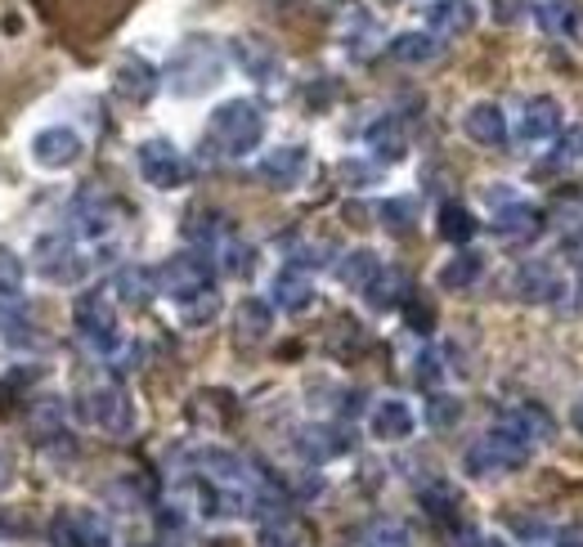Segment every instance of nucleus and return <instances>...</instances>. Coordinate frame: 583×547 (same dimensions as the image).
Instances as JSON below:
<instances>
[{"mask_svg":"<svg viewBox=\"0 0 583 547\" xmlns=\"http://www.w3.org/2000/svg\"><path fill=\"white\" fill-rule=\"evenodd\" d=\"M458 418H462V404L454 400V395H435V400H431V409H426V422H431L435 431L458 426Z\"/></svg>","mask_w":583,"mask_h":547,"instance_id":"obj_42","label":"nucleus"},{"mask_svg":"<svg viewBox=\"0 0 583 547\" xmlns=\"http://www.w3.org/2000/svg\"><path fill=\"white\" fill-rule=\"evenodd\" d=\"M476 19H480V5L476 0H431L426 5V32H435V36H467L471 27H476Z\"/></svg>","mask_w":583,"mask_h":547,"instance_id":"obj_17","label":"nucleus"},{"mask_svg":"<svg viewBox=\"0 0 583 547\" xmlns=\"http://www.w3.org/2000/svg\"><path fill=\"white\" fill-rule=\"evenodd\" d=\"M216 310H220V296H216V292H203V296H193V301H184V306H180V315H184V323H188V328L212 323V319H216Z\"/></svg>","mask_w":583,"mask_h":547,"instance_id":"obj_41","label":"nucleus"},{"mask_svg":"<svg viewBox=\"0 0 583 547\" xmlns=\"http://www.w3.org/2000/svg\"><path fill=\"white\" fill-rule=\"evenodd\" d=\"M135 167H139L144 184H153V189H162V193L188 184V162H184V153H180L171 139H162V135H158V139H144V144L135 148Z\"/></svg>","mask_w":583,"mask_h":547,"instance_id":"obj_6","label":"nucleus"},{"mask_svg":"<svg viewBox=\"0 0 583 547\" xmlns=\"http://www.w3.org/2000/svg\"><path fill=\"white\" fill-rule=\"evenodd\" d=\"M512 529L525 534V538H548V525L539 516H512Z\"/></svg>","mask_w":583,"mask_h":547,"instance_id":"obj_48","label":"nucleus"},{"mask_svg":"<svg viewBox=\"0 0 583 547\" xmlns=\"http://www.w3.org/2000/svg\"><path fill=\"white\" fill-rule=\"evenodd\" d=\"M413 377L422 381V386H435L445 377V364H441V351H422L418 360H413Z\"/></svg>","mask_w":583,"mask_h":547,"instance_id":"obj_44","label":"nucleus"},{"mask_svg":"<svg viewBox=\"0 0 583 547\" xmlns=\"http://www.w3.org/2000/svg\"><path fill=\"white\" fill-rule=\"evenodd\" d=\"M81 418L90 426H100L117 440H126L135 431V404H130V395L117 386V381H104V386H94L85 395V404H81Z\"/></svg>","mask_w":583,"mask_h":547,"instance_id":"obj_7","label":"nucleus"},{"mask_svg":"<svg viewBox=\"0 0 583 547\" xmlns=\"http://www.w3.org/2000/svg\"><path fill=\"white\" fill-rule=\"evenodd\" d=\"M265 139V109L256 99H225L207 122V148L216 158H248Z\"/></svg>","mask_w":583,"mask_h":547,"instance_id":"obj_2","label":"nucleus"},{"mask_svg":"<svg viewBox=\"0 0 583 547\" xmlns=\"http://www.w3.org/2000/svg\"><path fill=\"white\" fill-rule=\"evenodd\" d=\"M480 274H484V257H480V252H467V247H462L458 257H449V261L441 265L435 283H441L445 292H467V287L480 283Z\"/></svg>","mask_w":583,"mask_h":547,"instance_id":"obj_30","label":"nucleus"},{"mask_svg":"<svg viewBox=\"0 0 583 547\" xmlns=\"http://www.w3.org/2000/svg\"><path fill=\"white\" fill-rule=\"evenodd\" d=\"M368 431L381 444H400V440H409L418 431V413L404 400H377L373 413H368Z\"/></svg>","mask_w":583,"mask_h":547,"instance_id":"obj_18","label":"nucleus"},{"mask_svg":"<svg viewBox=\"0 0 583 547\" xmlns=\"http://www.w3.org/2000/svg\"><path fill=\"white\" fill-rule=\"evenodd\" d=\"M297 449L310 463H328L336 454H346L351 440H346V431H336V426H306V431H297Z\"/></svg>","mask_w":583,"mask_h":547,"instance_id":"obj_27","label":"nucleus"},{"mask_svg":"<svg viewBox=\"0 0 583 547\" xmlns=\"http://www.w3.org/2000/svg\"><path fill=\"white\" fill-rule=\"evenodd\" d=\"M81 153H85V144L72 126H50V130H41L32 139V162L41 171H68V167L81 162Z\"/></svg>","mask_w":583,"mask_h":547,"instance_id":"obj_11","label":"nucleus"},{"mask_svg":"<svg viewBox=\"0 0 583 547\" xmlns=\"http://www.w3.org/2000/svg\"><path fill=\"white\" fill-rule=\"evenodd\" d=\"M381 270H386V265L377 261V252H368V247H355V252H346L342 261H336V283L364 296V292L373 287V278H377Z\"/></svg>","mask_w":583,"mask_h":547,"instance_id":"obj_26","label":"nucleus"},{"mask_svg":"<svg viewBox=\"0 0 583 547\" xmlns=\"http://www.w3.org/2000/svg\"><path fill=\"white\" fill-rule=\"evenodd\" d=\"M574 426H579V431H583V400H579V404H574Z\"/></svg>","mask_w":583,"mask_h":547,"instance_id":"obj_53","label":"nucleus"},{"mask_svg":"<svg viewBox=\"0 0 583 547\" xmlns=\"http://www.w3.org/2000/svg\"><path fill=\"white\" fill-rule=\"evenodd\" d=\"M512 287H516L521 301H529V306H548V301H557V292H565L561 274L552 265H544V261H525L512 274Z\"/></svg>","mask_w":583,"mask_h":547,"instance_id":"obj_19","label":"nucleus"},{"mask_svg":"<svg viewBox=\"0 0 583 547\" xmlns=\"http://www.w3.org/2000/svg\"><path fill=\"white\" fill-rule=\"evenodd\" d=\"M539 229H544V212H539V207H529V203H521V197H512V203L494 207V233L507 238V242H516V238H534Z\"/></svg>","mask_w":583,"mask_h":547,"instance_id":"obj_23","label":"nucleus"},{"mask_svg":"<svg viewBox=\"0 0 583 547\" xmlns=\"http://www.w3.org/2000/svg\"><path fill=\"white\" fill-rule=\"evenodd\" d=\"M14 538H23V521H14L5 508H0V543H14Z\"/></svg>","mask_w":583,"mask_h":547,"instance_id":"obj_50","label":"nucleus"},{"mask_svg":"<svg viewBox=\"0 0 583 547\" xmlns=\"http://www.w3.org/2000/svg\"><path fill=\"white\" fill-rule=\"evenodd\" d=\"M23 257L14 252V247L0 242V296H19L23 292Z\"/></svg>","mask_w":583,"mask_h":547,"instance_id":"obj_40","label":"nucleus"},{"mask_svg":"<svg viewBox=\"0 0 583 547\" xmlns=\"http://www.w3.org/2000/svg\"><path fill=\"white\" fill-rule=\"evenodd\" d=\"M10 485H14V454L0 449V493H5Z\"/></svg>","mask_w":583,"mask_h":547,"instance_id":"obj_51","label":"nucleus"},{"mask_svg":"<svg viewBox=\"0 0 583 547\" xmlns=\"http://www.w3.org/2000/svg\"><path fill=\"white\" fill-rule=\"evenodd\" d=\"M525 5H529V0H494V19L499 23H516L525 14Z\"/></svg>","mask_w":583,"mask_h":547,"instance_id":"obj_49","label":"nucleus"},{"mask_svg":"<svg viewBox=\"0 0 583 547\" xmlns=\"http://www.w3.org/2000/svg\"><path fill=\"white\" fill-rule=\"evenodd\" d=\"M579 158H583V126L565 130V139H561V153H557V162H579Z\"/></svg>","mask_w":583,"mask_h":547,"instance_id":"obj_46","label":"nucleus"},{"mask_svg":"<svg viewBox=\"0 0 583 547\" xmlns=\"http://www.w3.org/2000/svg\"><path fill=\"white\" fill-rule=\"evenodd\" d=\"M368 148L377 162H400L409 153V139H404V126L396 117H381L368 126Z\"/></svg>","mask_w":583,"mask_h":547,"instance_id":"obj_31","label":"nucleus"},{"mask_svg":"<svg viewBox=\"0 0 583 547\" xmlns=\"http://www.w3.org/2000/svg\"><path fill=\"white\" fill-rule=\"evenodd\" d=\"M113 86H117V94L126 99V104H149V99L158 94V86H162V77H158V68L149 59L122 55L117 68H113Z\"/></svg>","mask_w":583,"mask_h":547,"instance_id":"obj_14","label":"nucleus"},{"mask_svg":"<svg viewBox=\"0 0 583 547\" xmlns=\"http://www.w3.org/2000/svg\"><path fill=\"white\" fill-rule=\"evenodd\" d=\"M342 45H346V55L351 59H368L373 49L381 45V27L368 10H359L355 0H351V10H346V27H342Z\"/></svg>","mask_w":583,"mask_h":547,"instance_id":"obj_24","label":"nucleus"},{"mask_svg":"<svg viewBox=\"0 0 583 547\" xmlns=\"http://www.w3.org/2000/svg\"><path fill=\"white\" fill-rule=\"evenodd\" d=\"M50 543L55 547H108V521L94 508H68L50 521Z\"/></svg>","mask_w":583,"mask_h":547,"instance_id":"obj_9","label":"nucleus"},{"mask_svg":"<svg viewBox=\"0 0 583 547\" xmlns=\"http://www.w3.org/2000/svg\"><path fill=\"white\" fill-rule=\"evenodd\" d=\"M225 64H229V55L220 45H212L207 36H193L171 55L162 81H167V90L175 99H198V94H207V90H216L225 81Z\"/></svg>","mask_w":583,"mask_h":547,"instance_id":"obj_1","label":"nucleus"},{"mask_svg":"<svg viewBox=\"0 0 583 547\" xmlns=\"http://www.w3.org/2000/svg\"><path fill=\"white\" fill-rule=\"evenodd\" d=\"M158 292L171 296V301H193V296L212 292V261L198 252H180L158 270Z\"/></svg>","mask_w":583,"mask_h":547,"instance_id":"obj_8","label":"nucleus"},{"mask_svg":"<svg viewBox=\"0 0 583 547\" xmlns=\"http://www.w3.org/2000/svg\"><path fill=\"white\" fill-rule=\"evenodd\" d=\"M561 130V104L552 94H534L529 104L521 109V122H516V139L529 148V144H548L557 139Z\"/></svg>","mask_w":583,"mask_h":547,"instance_id":"obj_15","label":"nucleus"},{"mask_svg":"<svg viewBox=\"0 0 583 547\" xmlns=\"http://www.w3.org/2000/svg\"><path fill=\"white\" fill-rule=\"evenodd\" d=\"M193 463H198V471L212 480V485H225V489H248V463H242L233 449H220V444H212V449H198L193 454Z\"/></svg>","mask_w":583,"mask_h":547,"instance_id":"obj_21","label":"nucleus"},{"mask_svg":"<svg viewBox=\"0 0 583 547\" xmlns=\"http://www.w3.org/2000/svg\"><path fill=\"white\" fill-rule=\"evenodd\" d=\"M233 328H238L242 345H261L270 337V328H274V306L261 301V296H248V301L238 306V315H233Z\"/></svg>","mask_w":583,"mask_h":547,"instance_id":"obj_28","label":"nucleus"},{"mask_svg":"<svg viewBox=\"0 0 583 547\" xmlns=\"http://www.w3.org/2000/svg\"><path fill=\"white\" fill-rule=\"evenodd\" d=\"M441 238L445 242H471L476 238V216L467 212V207H458V203H445L441 207Z\"/></svg>","mask_w":583,"mask_h":547,"instance_id":"obj_35","label":"nucleus"},{"mask_svg":"<svg viewBox=\"0 0 583 547\" xmlns=\"http://www.w3.org/2000/svg\"><path fill=\"white\" fill-rule=\"evenodd\" d=\"M529 454H534V444H529L521 431H512L507 422H499V426H490V431H484V435L471 444L467 458H462V467H467L471 476H507V471L525 467Z\"/></svg>","mask_w":583,"mask_h":547,"instance_id":"obj_3","label":"nucleus"},{"mask_svg":"<svg viewBox=\"0 0 583 547\" xmlns=\"http://www.w3.org/2000/svg\"><path fill=\"white\" fill-rule=\"evenodd\" d=\"M68 220H72V233H81V238H108V233L117 229L122 212H117V203H113L108 193L85 189V193H77V197H72Z\"/></svg>","mask_w":583,"mask_h":547,"instance_id":"obj_10","label":"nucleus"},{"mask_svg":"<svg viewBox=\"0 0 583 547\" xmlns=\"http://www.w3.org/2000/svg\"><path fill=\"white\" fill-rule=\"evenodd\" d=\"M364 547H413V534H409L404 525H396V521H386V525H377V529L368 534Z\"/></svg>","mask_w":583,"mask_h":547,"instance_id":"obj_43","label":"nucleus"},{"mask_svg":"<svg viewBox=\"0 0 583 547\" xmlns=\"http://www.w3.org/2000/svg\"><path fill=\"white\" fill-rule=\"evenodd\" d=\"M72 323H77L81 341L94 345L100 355L117 360L126 351L122 328H117V310H113V296H104V292H81L77 306H72Z\"/></svg>","mask_w":583,"mask_h":547,"instance_id":"obj_4","label":"nucleus"},{"mask_svg":"<svg viewBox=\"0 0 583 547\" xmlns=\"http://www.w3.org/2000/svg\"><path fill=\"white\" fill-rule=\"evenodd\" d=\"M32 431H36L41 440L64 431V400H59V395H41V404H36V413H32Z\"/></svg>","mask_w":583,"mask_h":547,"instance_id":"obj_38","label":"nucleus"},{"mask_svg":"<svg viewBox=\"0 0 583 547\" xmlns=\"http://www.w3.org/2000/svg\"><path fill=\"white\" fill-rule=\"evenodd\" d=\"M301 543H306V529L287 512H265V521L256 529V547H301Z\"/></svg>","mask_w":583,"mask_h":547,"instance_id":"obj_33","label":"nucleus"},{"mask_svg":"<svg viewBox=\"0 0 583 547\" xmlns=\"http://www.w3.org/2000/svg\"><path fill=\"white\" fill-rule=\"evenodd\" d=\"M256 175L270 184V189H297L306 175H310V148L306 144H283V148H270L261 158Z\"/></svg>","mask_w":583,"mask_h":547,"instance_id":"obj_13","label":"nucleus"},{"mask_svg":"<svg viewBox=\"0 0 583 547\" xmlns=\"http://www.w3.org/2000/svg\"><path fill=\"white\" fill-rule=\"evenodd\" d=\"M377 216H381V225L391 229V233H409V229H413L418 207L409 203V197H386V203L377 207Z\"/></svg>","mask_w":583,"mask_h":547,"instance_id":"obj_39","label":"nucleus"},{"mask_svg":"<svg viewBox=\"0 0 583 547\" xmlns=\"http://www.w3.org/2000/svg\"><path fill=\"white\" fill-rule=\"evenodd\" d=\"M391 59L396 64H409V68H422V64H435L441 59V49H445V41L435 36V32H400V36H391Z\"/></svg>","mask_w":583,"mask_h":547,"instance_id":"obj_25","label":"nucleus"},{"mask_svg":"<svg viewBox=\"0 0 583 547\" xmlns=\"http://www.w3.org/2000/svg\"><path fill=\"white\" fill-rule=\"evenodd\" d=\"M512 431H521L529 444H548L552 435H557V422H552V413L544 409V404H516V409H507V418H503Z\"/></svg>","mask_w":583,"mask_h":547,"instance_id":"obj_29","label":"nucleus"},{"mask_svg":"<svg viewBox=\"0 0 583 547\" xmlns=\"http://www.w3.org/2000/svg\"><path fill=\"white\" fill-rule=\"evenodd\" d=\"M32 270L45 278V283H59V287H72L85 278V257L77 252V242L68 233H41L32 242Z\"/></svg>","mask_w":583,"mask_h":547,"instance_id":"obj_5","label":"nucleus"},{"mask_svg":"<svg viewBox=\"0 0 583 547\" xmlns=\"http://www.w3.org/2000/svg\"><path fill=\"white\" fill-rule=\"evenodd\" d=\"M534 19L548 36H574L579 32V5L574 0H534Z\"/></svg>","mask_w":583,"mask_h":547,"instance_id":"obj_32","label":"nucleus"},{"mask_svg":"<svg viewBox=\"0 0 583 547\" xmlns=\"http://www.w3.org/2000/svg\"><path fill=\"white\" fill-rule=\"evenodd\" d=\"M422 503H426V512H431V516H449L454 493H449V489H426V493H422Z\"/></svg>","mask_w":583,"mask_h":547,"instance_id":"obj_45","label":"nucleus"},{"mask_svg":"<svg viewBox=\"0 0 583 547\" xmlns=\"http://www.w3.org/2000/svg\"><path fill=\"white\" fill-rule=\"evenodd\" d=\"M216 247H220V265H225V274H233V278H238V274H248V270H252V257H256V252H252V247L242 242V238L225 233Z\"/></svg>","mask_w":583,"mask_h":547,"instance_id":"obj_37","label":"nucleus"},{"mask_svg":"<svg viewBox=\"0 0 583 547\" xmlns=\"http://www.w3.org/2000/svg\"><path fill=\"white\" fill-rule=\"evenodd\" d=\"M153 292H158V270H149V265H122L113 274V301H122V306H135V310L149 306Z\"/></svg>","mask_w":583,"mask_h":547,"instance_id":"obj_22","label":"nucleus"},{"mask_svg":"<svg viewBox=\"0 0 583 547\" xmlns=\"http://www.w3.org/2000/svg\"><path fill=\"white\" fill-rule=\"evenodd\" d=\"M342 180H351L355 189H364V184L377 180V167H368V162H342Z\"/></svg>","mask_w":583,"mask_h":547,"instance_id":"obj_47","label":"nucleus"},{"mask_svg":"<svg viewBox=\"0 0 583 547\" xmlns=\"http://www.w3.org/2000/svg\"><path fill=\"white\" fill-rule=\"evenodd\" d=\"M225 55L242 68V77H252L256 86H274L283 77V59H278V49H270L265 41L256 36H233Z\"/></svg>","mask_w":583,"mask_h":547,"instance_id":"obj_12","label":"nucleus"},{"mask_svg":"<svg viewBox=\"0 0 583 547\" xmlns=\"http://www.w3.org/2000/svg\"><path fill=\"white\" fill-rule=\"evenodd\" d=\"M557 547H583V525H570L557 534Z\"/></svg>","mask_w":583,"mask_h":547,"instance_id":"obj_52","label":"nucleus"},{"mask_svg":"<svg viewBox=\"0 0 583 547\" xmlns=\"http://www.w3.org/2000/svg\"><path fill=\"white\" fill-rule=\"evenodd\" d=\"M0 337H5L14 351H32V345H41L32 319L27 315H10V310H0Z\"/></svg>","mask_w":583,"mask_h":547,"instance_id":"obj_36","label":"nucleus"},{"mask_svg":"<svg viewBox=\"0 0 583 547\" xmlns=\"http://www.w3.org/2000/svg\"><path fill=\"white\" fill-rule=\"evenodd\" d=\"M270 296H274V306H278L283 315L310 310V306H315V278H310V270H301V265L278 270L274 283H270Z\"/></svg>","mask_w":583,"mask_h":547,"instance_id":"obj_16","label":"nucleus"},{"mask_svg":"<svg viewBox=\"0 0 583 547\" xmlns=\"http://www.w3.org/2000/svg\"><path fill=\"white\" fill-rule=\"evenodd\" d=\"M462 130H467V139H476L480 148H503L507 144V113L499 109V104H471L467 113H462Z\"/></svg>","mask_w":583,"mask_h":547,"instance_id":"obj_20","label":"nucleus"},{"mask_svg":"<svg viewBox=\"0 0 583 547\" xmlns=\"http://www.w3.org/2000/svg\"><path fill=\"white\" fill-rule=\"evenodd\" d=\"M270 5H283V0H270Z\"/></svg>","mask_w":583,"mask_h":547,"instance_id":"obj_54","label":"nucleus"},{"mask_svg":"<svg viewBox=\"0 0 583 547\" xmlns=\"http://www.w3.org/2000/svg\"><path fill=\"white\" fill-rule=\"evenodd\" d=\"M404 292H409V278H404L400 270H381L364 296H368V306H373V310H391V306L404 301Z\"/></svg>","mask_w":583,"mask_h":547,"instance_id":"obj_34","label":"nucleus"}]
</instances>
